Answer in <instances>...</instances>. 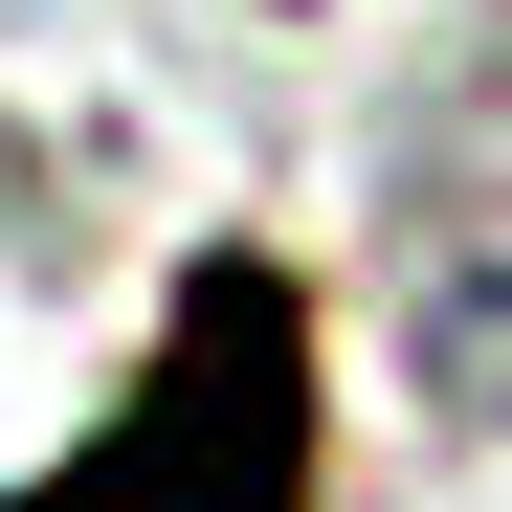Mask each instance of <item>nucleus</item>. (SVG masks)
I'll list each match as a JSON object with an SVG mask.
<instances>
[{"instance_id": "obj_1", "label": "nucleus", "mask_w": 512, "mask_h": 512, "mask_svg": "<svg viewBox=\"0 0 512 512\" xmlns=\"http://www.w3.org/2000/svg\"><path fill=\"white\" fill-rule=\"evenodd\" d=\"M312 290L268 268V245H223V268L156 312V357H134V401L67 446V490H23V512H312Z\"/></svg>"}, {"instance_id": "obj_2", "label": "nucleus", "mask_w": 512, "mask_h": 512, "mask_svg": "<svg viewBox=\"0 0 512 512\" xmlns=\"http://www.w3.org/2000/svg\"><path fill=\"white\" fill-rule=\"evenodd\" d=\"M401 334H423V379H446L468 423H512V201H423V245H401Z\"/></svg>"}]
</instances>
